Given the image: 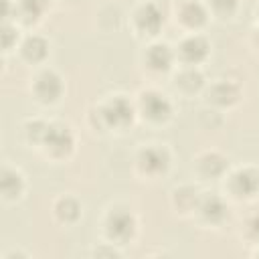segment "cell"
Returning a JSON list of instances; mask_svg holds the SVG:
<instances>
[{
  "label": "cell",
  "mask_w": 259,
  "mask_h": 259,
  "mask_svg": "<svg viewBox=\"0 0 259 259\" xmlns=\"http://www.w3.org/2000/svg\"><path fill=\"white\" fill-rule=\"evenodd\" d=\"M42 138H45L47 146H49L55 154H65V152H69L71 146H73V138H71L69 130L63 127V125H47Z\"/></svg>",
  "instance_id": "cell-1"
},
{
  "label": "cell",
  "mask_w": 259,
  "mask_h": 259,
  "mask_svg": "<svg viewBox=\"0 0 259 259\" xmlns=\"http://www.w3.org/2000/svg\"><path fill=\"white\" fill-rule=\"evenodd\" d=\"M103 115L109 123L113 125H123L132 119V105L127 103V99L123 97H115L113 101H109V105L103 109Z\"/></svg>",
  "instance_id": "cell-2"
},
{
  "label": "cell",
  "mask_w": 259,
  "mask_h": 259,
  "mask_svg": "<svg viewBox=\"0 0 259 259\" xmlns=\"http://www.w3.org/2000/svg\"><path fill=\"white\" fill-rule=\"evenodd\" d=\"M134 233V217L125 210H117L109 217V235L115 239H127Z\"/></svg>",
  "instance_id": "cell-3"
},
{
  "label": "cell",
  "mask_w": 259,
  "mask_h": 259,
  "mask_svg": "<svg viewBox=\"0 0 259 259\" xmlns=\"http://www.w3.org/2000/svg\"><path fill=\"white\" fill-rule=\"evenodd\" d=\"M142 107L152 119H166L170 113V103L158 93H146L142 99Z\"/></svg>",
  "instance_id": "cell-4"
},
{
  "label": "cell",
  "mask_w": 259,
  "mask_h": 259,
  "mask_svg": "<svg viewBox=\"0 0 259 259\" xmlns=\"http://www.w3.org/2000/svg\"><path fill=\"white\" fill-rule=\"evenodd\" d=\"M36 93H38L40 99L53 101V99L61 93V79H59L55 73H51V71L42 73V75L38 77V81H36Z\"/></svg>",
  "instance_id": "cell-5"
},
{
  "label": "cell",
  "mask_w": 259,
  "mask_h": 259,
  "mask_svg": "<svg viewBox=\"0 0 259 259\" xmlns=\"http://www.w3.org/2000/svg\"><path fill=\"white\" fill-rule=\"evenodd\" d=\"M140 162H142V168H144V170H148V172H160V170L166 168L168 156H166V152L160 150V148H148V150L142 152Z\"/></svg>",
  "instance_id": "cell-6"
},
{
  "label": "cell",
  "mask_w": 259,
  "mask_h": 259,
  "mask_svg": "<svg viewBox=\"0 0 259 259\" xmlns=\"http://www.w3.org/2000/svg\"><path fill=\"white\" fill-rule=\"evenodd\" d=\"M138 24L146 32H156L160 28V24H162V12L154 4H146L138 12Z\"/></svg>",
  "instance_id": "cell-7"
},
{
  "label": "cell",
  "mask_w": 259,
  "mask_h": 259,
  "mask_svg": "<svg viewBox=\"0 0 259 259\" xmlns=\"http://www.w3.org/2000/svg\"><path fill=\"white\" fill-rule=\"evenodd\" d=\"M233 188H235L239 194H245V196L257 192V188H259V174L253 172V170H243V172L235 174V178H233Z\"/></svg>",
  "instance_id": "cell-8"
},
{
  "label": "cell",
  "mask_w": 259,
  "mask_h": 259,
  "mask_svg": "<svg viewBox=\"0 0 259 259\" xmlns=\"http://www.w3.org/2000/svg\"><path fill=\"white\" fill-rule=\"evenodd\" d=\"M206 49H208V47H206V42H204L202 38L192 36V38H188V40L182 42L180 53H182V57H184L186 61L196 63V61H200V59L206 55Z\"/></svg>",
  "instance_id": "cell-9"
},
{
  "label": "cell",
  "mask_w": 259,
  "mask_h": 259,
  "mask_svg": "<svg viewBox=\"0 0 259 259\" xmlns=\"http://www.w3.org/2000/svg\"><path fill=\"white\" fill-rule=\"evenodd\" d=\"M148 61H150V65L154 69H168V65L172 61V53H170V49L166 45H156V47L150 49Z\"/></svg>",
  "instance_id": "cell-10"
},
{
  "label": "cell",
  "mask_w": 259,
  "mask_h": 259,
  "mask_svg": "<svg viewBox=\"0 0 259 259\" xmlns=\"http://www.w3.org/2000/svg\"><path fill=\"white\" fill-rule=\"evenodd\" d=\"M180 16H182V20L186 24H192L194 26V24H200L204 20V8L198 2H186L180 8Z\"/></svg>",
  "instance_id": "cell-11"
},
{
  "label": "cell",
  "mask_w": 259,
  "mask_h": 259,
  "mask_svg": "<svg viewBox=\"0 0 259 259\" xmlns=\"http://www.w3.org/2000/svg\"><path fill=\"white\" fill-rule=\"evenodd\" d=\"M200 210L206 219L210 221H219L223 214H225V204L217 198V196H206L202 202H200Z\"/></svg>",
  "instance_id": "cell-12"
},
{
  "label": "cell",
  "mask_w": 259,
  "mask_h": 259,
  "mask_svg": "<svg viewBox=\"0 0 259 259\" xmlns=\"http://www.w3.org/2000/svg\"><path fill=\"white\" fill-rule=\"evenodd\" d=\"M22 51H24V55H26L28 59L38 61V59H42V57L47 55V42H45L42 38H38V36H32V38H26Z\"/></svg>",
  "instance_id": "cell-13"
},
{
  "label": "cell",
  "mask_w": 259,
  "mask_h": 259,
  "mask_svg": "<svg viewBox=\"0 0 259 259\" xmlns=\"http://www.w3.org/2000/svg\"><path fill=\"white\" fill-rule=\"evenodd\" d=\"M22 188V182H20V176L16 172H10V170H4L2 172V190L6 196H16Z\"/></svg>",
  "instance_id": "cell-14"
},
{
  "label": "cell",
  "mask_w": 259,
  "mask_h": 259,
  "mask_svg": "<svg viewBox=\"0 0 259 259\" xmlns=\"http://www.w3.org/2000/svg\"><path fill=\"white\" fill-rule=\"evenodd\" d=\"M212 97H214V101H219V103H231V101L237 97V89H235L233 85L223 83V85H217V87L212 89Z\"/></svg>",
  "instance_id": "cell-15"
},
{
  "label": "cell",
  "mask_w": 259,
  "mask_h": 259,
  "mask_svg": "<svg viewBox=\"0 0 259 259\" xmlns=\"http://www.w3.org/2000/svg\"><path fill=\"white\" fill-rule=\"evenodd\" d=\"M47 6V0H22V14L26 18H36Z\"/></svg>",
  "instance_id": "cell-16"
},
{
  "label": "cell",
  "mask_w": 259,
  "mask_h": 259,
  "mask_svg": "<svg viewBox=\"0 0 259 259\" xmlns=\"http://www.w3.org/2000/svg\"><path fill=\"white\" fill-rule=\"evenodd\" d=\"M57 210H59V214H61L65 221L75 219V217L79 214V206H77V202H75V200H71V198L61 200V202H59V206H57Z\"/></svg>",
  "instance_id": "cell-17"
},
{
  "label": "cell",
  "mask_w": 259,
  "mask_h": 259,
  "mask_svg": "<svg viewBox=\"0 0 259 259\" xmlns=\"http://www.w3.org/2000/svg\"><path fill=\"white\" fill-rule=\"evenodd\" d=\"M180 85H184L188 89H194V87L200 85V75L194 73V71H186V73L180 75Z\"/></svg>",
  "instance_id": "cell-18"
},
{
  "label": "cell",
  "mask_w": 259,
  "mask_h": 259,
  "mask_svg": "<svg viewBox=\"0 0 259 259\" xmlns=\"http://www.w3.org/2000/svg\"><path fill=\"white\" fill-rule=\"evenodd\" d=\"M212 2H214V6H217L219 10H223V12H225V10H231V8L235 6V0H212Z\"/></svg>",
  "instance_id": "cell-19"
},
{
  "label": "cell",
  "mask_w": 259,
  "mask_h": 259,
  "mask_svg": "<svg viewBox=\"0 0 259 259\" xmlns=\"http://www.w3.org/2000/svg\"><path fill=\"white\" fill-rule=\"evenodd\" d=\"M10 38H12V28L6 26V28H4V45H6V47L10 45Z\"/></svg>",
  "instance_id": "cell-20"
},
{
  "label": "cell",
  "mask_w": 259,
  "mask_h": 259,
  "mask_svg": "<svg viewBox=\"0 0 259 259\" xmlns=\"http://www.w3.org/2000/svg\"><path fill=\"white\" fill-rule=\"evenodd\" d=\"M253 233L259 237V219H255V221H253Z\"/></svg>",
  "instance_id": "cell-21"
}]
</instances>
